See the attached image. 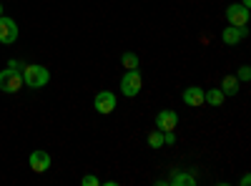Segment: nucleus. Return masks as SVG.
<instances>
[{"label":"nucleus","instance_id":"aec40b11","mask_svg":"<svg viewBox=\"0 0 251 186\" xmlns=\"http://www.w3.org/2000/svg\"><path fill=\"white\" fill-rule=\"evenodd\" d=\"M241 5L244 8H251V0H241Z\"/></svg>","mask_w":251,"mask_h":186},{"label":"nucleus","instance_id":"f8f14e48","mask_svg":"<svg viewBox=\"0 0 251 186\" xmlns=\"http://www.w3.org/2000/svg\"><path fill=\"white\" fill-rule=\"evenodd\" d=\"M224 93H221V88H208V91H203V103H208L211 108H219L221 103H224Z\"/></svg>","mask_w":251,"mask_h":186},{"label":"nucleus","instance_id":"423d86ee","mask_svg":"<svg viewBox=\"0 0 251 186\" xmlns=\"http://www.w3.org/2000/svg\"><path fill=\"white\" fill-rule=\"evenodd\" d=\"M18 23L13 18H8V15H0V43L3 46H13L15 40H18Z\"/></svg>","mask_w":251,"mask_h":186},{"label":"nucleus","instance_id":"a211bd4d","mask_svg":"<svg viewBox=\"0 0 251 186\" xmlns=\"http://www.w3.org/2000/svg\"><path fill=\"white\" fill-rule=\"evenodd\" d=\"M23 66H25L23 60H15V58H13V60H8V68H13V71H23Z\"/></svg>","mask_w":251,"mask_h":186},{"label":"nucleus","instance_id":"f3484780","mask_svg":"<svg viewBox=\"0 0 251 186\" xmlns=\"http://www.w3.org/2000/svg\"><path fill=\"white\" fill-rule=\"evenodd\" d=\"M80 184H83V186H98L100 181H98V176L88 174V176H83V179H80Z\"/></svg>","mask_w":251,"mask_h":186},{"label":"nucleus","instance_id":"7ed1b4c3","mask_svg":"<svg viewBox=\"0 0 251 186\" xmlns=\"http://www.w3.org/2000/svg\"><path fill=\"white\" fill-rule=\"evenodd\" d=\"M20 88H23V73L13 71V68L0 71V91L3 93H18Z\"/></svg>","mask_w":251,"mask_h":186},{"label":"nucleus","instance_id":"39448f33","mask_svg":"<svg viewBox=\"0 0 251 186\" xmlns=\"http://www.w3.org/2000/svg\"><path fill=\"white\" fill-rule=\"evenodd\" d=\"M249 8H244L241 3H234L226 8V23L228 26H236V28H246L249 26Z\"/></svg>","mask_w":251,"mask_h":186},{"label":"nucleus","instance_id":"9b49d317","mask_svg":"<svg viewBox=\"0 0 251 186\" xmlns=\"http://www.w3.org/2000/svg\"><path fill=\"white\" fill-rule=\"evenodd\" d=\"M239 86H241V83H239V78L228 73V76L221 78V86H219V88H221L224 96H236V93H239Z\"/></svg>","mask_w":251,"mask_h":186},{"label":"nucleus","instance_id":"6ab92c4d","mask_svg":"<svg viewBox=\"0 0 251 186\" xmlns=\"http://www.w3.org/2000/svg\"><path fill=\"white\" fill-rule=\"evenodd\" d=\"M239 184H241V186H249V184H251V176H249V174H244V176H241V181H239Z\"/></svg>","mask_w":251,"mask_h":186},{"label":"nucleus","instance_id":"4468645a","mask_svg":"<svg viewBox=\"0 0 251 186\" xmlns=\"http://www.w3.org/2000/svg\"><path fill=\"white\" fill-rule=\"evenodd\" d=\"M169 181H171V184H183V186H191V184H196V176H191V174H183V171H176Z\"/></svg>","mask_w":251,"mask_h":186},{"label":"nucleus","instance_id":"2eb2a0df","mask_svg":"<svg viewBox=\"0 0 251 186\" xmlns=\"http://www.w3.org/2000/svg\"><path fill=\"white\" fill-rule=\"evenodd\" d=\"M149 146H151V149H163V146H166V143H163V131L156 129V131L149 133Z\"/></svg>","mask_w":251,"mask_h":186},{"label":"nucleus","instance_id":"20e7f679","mask_svg":"<svg viewBox=\"0 0 251 186\" xmlns=\"http://www.w3.org/2000/svg\"><path fill=\"white\" fill-rule=\"evenodd\" d=\"M93 108H96V113H100V116L113 113V111H116V93L108 91V88L98 91L96 98H93Z\"/></svg>","mask_w":251,"mask_h":186},{"label":"nucleus","instance_id":"412c9836","mask_svg":"<svg viewBox=\"0 0 251 186\" xmlns=\"http://www.w3.org/2000/svg\"><path fill=\"white\" fill-rule=\"evenodd\" d=\"M0 15H3V3H0Z\"/></svg>","mask_w":251,"mask_h":186},{"label":"nucleus","instance_id":"9d476101","mask_svg":"<svg viewBox=\"0 0 251 186\" xmlns=\"http://www.w3.org/2000/svg\"><path fill=\"white\" fill-rule=\"evenodd\" d=\"M181 98L188 108H199V106H203V88L201 86H188V88H183Z\"/></svg>","mask_w":251,"mask_h":186},{"label":"nucleus","instance_id":"dca6fc26","mask_svg":"<svg viewBox=\"0 0 251 186\" xmlns=\"http://www.w3.org/2000/svg\"><path fill=\"white\" fill-rule=\"evenodd\" d=\"M236 78H239V83H249V80H251V66H241Z\"/></svg>","mask_w":251,"mask_h":186},{"label":"nucleus","instance_id":"6e6552de","mask_svg":"<svg viewBox=\"0 0 251 186\" xmlns=\"http://www.w3.org/2000/svg\"><path fill=\"white\" fill-rule=\"evenodd\" d=\"M28 163H30V169H33L35 174H46V171L50 169V154L43 151V149H38V151L30 154Z\"/></svg>","mask_w":251,"mask_h":186},{"label":"nucleus","instance_id":"ddd939ff","mask_svg":"<svg viewBox=\"0 0 251 186\" xmlns=\"http://www.w3.org/2000/svg\"><path fill=\"white\" fill-rule=\"evenodd\" d=\"M121 66H123L126 71H133V68L141 66V60H138V55H136L133 51H126V53H121Z\"/></svg>","mask_w":251,"mask_h":186},{"label":"nucleus","instance_id":"f03ea898","mask_svg":"<svg viewBox=\"0 0 251 186\" xmlns=\"http://www.w3.org/2000/svg\"><path fill=\"white\" fill-rule=\"evenodd\" d=\"M143 88V78H141V71L133 68V71H126L123 78H121V93L126 98H136Z\"/></svg>","mask_w":251,"mask_h":186},{"label":"nucleus","instance_id":"0eeeda50","mask_svg":"<svg viewBox=\"0 0 251 186\" xmlns=\"http://www.w3.org/2000/svg\"><path fill=\"white\" fill-rule=\"evenodd\" d=\"M178 126V113L174 108H161L156 113V129L158 131H176Z\"/></svg>","mask_w":251,"mask_h":186},{"label":"nucleus","instance_id":"1a4fd4ad","mask_svg":"<svg viewBox=\"0 0 251 186\" xmlns=\"http://www.w3.org/2000/svg\"><path fill=\"white\" fill-rule=\"evenodd\" d=\"M246 28H236V26H228V28H224L221 30V40H224V46H228V48H234V46H239L241 40L246 38Z\"/></svg>","mask_w":251,"mask_h":186},{"label":"nucleus","instance_id":"f257e3e1","mask_svg":"<svg viewBox=\"0 0 251 186\" xmlns=\"http://www.w3.org/2000/svg\"><path fill=\"white\" fill-rule=\"evenodd\" d=\"M23 86L28 88H43L48 86V80H50V71L46 66H38V63H30V66H23Z\"/></svg>","mask_w":251,"mask_h":186}]
</instances>
